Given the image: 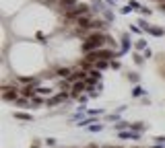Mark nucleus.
<instances>
[{"mask_svg":"<svg viewBox=\"0 0 165 148\" xmlns=\"http://www.w3.org/2000/svg\"><path fill=\"white\" fill-rule=\"evenodd\" d=\"M2 97H4L6 101H17V99H19V93H17V89L4 86V89H2Z\"/></svg>","mask_w":165,"mask_h":148,"instance_id":"obj_4","label":"nucleus"},{"mask_svg":"<svg viewBox=\"0 0 165 148\" xmlns=\"http://www.w3.org/2000/svg\"><path fill=\"white\" fill-rule=\"evenodd\" d=\"M70 74H72V72H70L68 68H60V70H56V76H62V78H64V80L68 78Z\"/></svg>","mask_w":165,"mask_h":148,"instance_id":"obj_11","label":"nucleus"},{"mask_svg":"<svg viewBox=\"0 0 165 148\" xmlns=\"http://www.w3.org/2000/svg\"><path fill=\"white\" fill-rule=\"evenodd\" d=\"M41 4H54V0H39Z\"/></svg>","mask_w":165,"mask_h":148,"instance_id":"obj_29","label":"nucleus"},{"mask_svg":"<svg viewBox=\"0 0 165 148\" xmlns=\"http://www.w3.org/2000/svg\"><path fill=\"white\" fill-rule=\"evenodd\" d=\"M128 6H130V8H132V10H134V8H138V10H140V8H142V6H140V4H138V2H136V0H130V2H128Z\"/></svg>","mask_w":165,"mask_h":148,"instance_id":"obj_20","label":"nucleus"},{"mask_svg":"<svg viewBox=\"0 0 165 148\" xmlns=\"http://www.w3.org/2000/svg\"><path fill=\"white\" fill-rule=\"evenodd\" d=\"M107 66H110L107 62H103V60H97L95 64H93V68H97V70H103V68H107Z\"/></svg>","mask_w":165,"mask_h":148,"instance_id":"obj_16","label":"nucleus"},{"mask_svg":"<svg viewBox=\"0 0 165 148\" xmlns=\"http://www.w3.org/2000/svg\"><path fill=\"white\" fill-rule=\"evenodd\" d=\"M134 60H136V64H142V56L136 54V56H134Z\"/></svg>","mask_w":165,"mask_h":148,"instance_id":"obj_28","label":"nucleus"},{"mask_svg":"<svg viewBox=\"0 0 165 148\" xmlns=\"http://www.w3.org/2000/svg\"><path fill=\"white\" fill-rule=\"evenodd\" d=\"M128 78L132 80V82H138V74H134V72H130L128 74Z\"/></svg>","mask_w":165,"mask_h":148,"instance_id":"obj_23","label":"nucleus"},{"mask_svg":"<svg viewBox=\"0 0 165 148\" xmlns=\"http://www.w3.org/2000/svg\"><path fill=\"white\" fill-rule=\"evenodd\" d=\"M128 45H130V37H128V35H124V37H122V49L118 52V56L126 54V52H128Z\"/></svg>","mask_w":165,"mask_h":148,"instance_id":"obj_9","label":"nucleus"},{"mask_svg":"<svg viewBox=\"0 0 165 148\" xmlns=\"http://www.w3.org/2000/svg\"><path fill=\"white\" fill-rule=\"evenodd\" d=\"M114 126H116L118 132H124L126 128H130V123H128V121H120V123H114Z\"/></svg>","mask_w":165,"mask_h":148,"instance_id":"obj_15","label":"nucleus"},{"mask_svg":"<svg viewBox=\"0 0 165 148\" xmlns=\"http://www.w3.org/2000/svg\"><path fill=\"white\" fill-rule=\"evenodd\" d=\"M107 41H110V39H107L103 33H91L89 37L83 41L80 49H83L85 54H91V52H97V49H101L105 43H107Z\"/></svg>","mask_w":165,"mask_h":148,"instance_id":"obj_1","label":"nucleus"},{"mask_svg":"<svg viewBox=\"0 0 165 148\" xmlns=\"http://www.w3.org/2000/svg\"><path fill=\"white\" fill-rule=\"evenodd\" d=\"M76 2H79V0H60L62 8H64L66 12H68V10H72V8H75V6H79V4H76Z\"/></svg>","mask_w":165,"mask_h":148,"instance_id":"obj_7","label":"nucleus"},{"mask_svg":"<svg viewBox=\"0 0 165 148\" xmlns=\"http://www.w3.org/2000/svg\"><path fill=\"white\" fill-rule=\"evenodd\" d=\"M89 123H93V119H85V121H80V123H76V126H89Z\"/></svg>","mask_w":165,"mask_h":148,"instance_id":"obj_27","label":"nucleus"},{"mask_svg":"<svg viewBox=\"0 0 165 148\" xmlns=\"http://www.w3.org/2000/svg\"><path fill=\"white\" fill-rule=\"evenodd\" d=\"M140 12H142V15H147V17H149V15H151V8H147V6H142V8H140Z\"/></svg>","mask_w":165,"mask_h":148,"instance_id":"obj_24","label":"nucleus"},{"mask_svg":"<svg viewBox=\"0 0 165 148\" xmlns=\"http://www.w3.org/2000/svg\"><path fill=\"white\" fill-rule=\"evenodd\" d=\"M107 148H110V146H107Z\"/></svg>","mask_w":165,"mask_h":148,"instance_id":"obj_34","label":"nucleus"},{"mask_svg":"<svg viewBox=\"0 0 165 148\" xmlns=\"http://www.w3.org/2000/svg\"><path fill=\"white\" fill-rule=\"evenodd\" d=\"M35 91H37L39 95H50V93H52V91H50V89H45V86H39V89H35Z\"/></svg>","mask_w":165,"mask_h":148,"instance_id":"obj_21","label":"nucleus"},{"mask_svg":"<svg viewBox=\"0 0 165 148\" xmlns=\"http://www.w3.org/2000/svg\"><path fill=\"white\" fill-rule=\"evenodd\" d=\"M155 148H165V146H163V144H155Z\"/></svg>","mask_w":165,"mask_h":148,"instance_id":"obj_30","label":"nucleus"},{"mask_svg":"<svg viewBox=\"0 0 165 148\" xmlns=\"http://www.w3.org/2000/svg\"><path fill=\"white\" fill-rule=\"evenodd\" d=\"M130 130H134V132H142V130H145V123H142V121L130 123Z\"/></svg>","mask_w":165,"mask_h":148,"instance_id":"obj_12","label":"nucleus"},{"mask_svg":"<svg viewBox=\"0 0 165 148\" xmlns=\"http://www.w3.org/2000/svg\"><path fill=\"white\" fill-rule=\"evenodd\" d=\"M136 49H142V52H145V49H147V41L138 39V41H136Z\"/></svg>","mask_w":165,"mask_h":148,"instance_id":"obj_18","label":"nucleus"},{"mask_svg":"<svg viewBox=\"0 0 165 148\" xmlns=\"http://www.w3.org/2000/svg\"><path fill=\"white\" fill-rule=\"evenodd\" d=\"M83 91H87V82H85V80H79V82L72 84V95H76V97H79Z\"/></svg>","mask_w":165,"mask_h":148,"instance_id":"obj_6","label":"nucleus"},{"mask_svg":"<svg viewBox=\"0 0 165 148\" xmlns=\"http://www.w3.org/2000/svg\"><path fill=\"white\" fill-rule=\"evenodd\" d=\"M155 140H157V144H165V136H157Z\"/></svg>","mask_w":165,"mask_h":148,"instance_id":"obj_25","label":"nucleus"},{"mask_svg":"<svg viewBox=\"0 0 165 148\" xmlns=\"http://www.w3.org/2000/svg\"><path fill=\"white\" fill-rule=\"evenodd\" d=\"M107 27V21H103V19H93V23L89 25V29H97L101 33V31Z\"/></svg>","mask_w":165,"mask_h":148,"instance_id":"obj_5","label":"nucleus"},{"mask_svg":"<svg viewBox=\"0 0 165 148\" xmlns=\"http://www.w3.org/2000/svg\"><path fill=\"white\" fill-rule=\"evenodd\" d=\"M91 132H101V130H103V123H95V126H91Z\"/></svg>","mask_w":165,"mask_h":148,"instance_id":"obj_19","label":"nucleus"},{"mask_svg":"<svg viewBox=\"0 0 165 148\" xmlns=\"http://www.w3.org/2000/svg\"><path fill=\"white\" fill-rule=\"evenodd\" d=\"M107 2H114V4H116V2H118V0H107Z\"/></svg>","mask_w":165,"mask_h":148,"instance_id":"obj_32","label":"nucleus"},{"mask_svg":"<svg viewBox=\"0 0 165 148\" xmlns=\"http://www.w3.org/2000/svg\"><path fill=\"white\" fill-rule=\"evenodd\" d=\"M136 25H140V29H142V31H147V29L151 27V25H147V21H142V19H140V21H138Z\"/></svg>","mask_w":165,"mask_h":148,"instance_id":"obj_22","label":"nucleus"},{"mask_svg":"<svg viewBox=\"0 0 165 148\" xmlns=\"http://www.w3.org/2000/svg\"><path fill=\"white\" fill-rule=\"evenodd\" d=\"M120 138H130V140H138L140 138V132H118Z\"/></svg>","mask_w":165,"mask_h":148,"instance_id":"obj_8","label":"nucleus"},{"mask_svg":"<svg viewBox=\"0 0 165 148\" xmlns=\"http://www.w3.org/2000/svg\"><path fill=\"white\" fill-rule=\"evenodd\" d=\"M130 10H132V8H130V6H128V4H126V6H122V12H124V15H128Z\"/></svg>","mask_w":165,"mask_h":148,"instance_id":"obj_26","label":"nucleus"},{"mask_svg":"<svg viewBox=\"0 0 165 148\" xmlns=\"http://www.w3.org/2000/svg\"><path fill=\"white\" fill-rule=\"evenodd\" d=\"M147 33L155 35V37H161V35H163V31H161V29H157V27H149V29H147Z\"/></svg>","mask_w":165,"mask_h":148,"instance_id":"obj_14","label":"nucleus"},{"mask_svg":"<svg viewBox=\"0 0 165 148\" xmlns=\"http://www.w3.org/2000/svg\"><path fill=\"white\" fill-rule=\"evenodd\" d=\"M35 93H37V91H35L33 86H25V89H21V95H23V97H29V99H35Z\"/></svg>","mask_w":165,"mask_h":148,"instance_id":"obj_10","label":"nucleus"},{"mask_svg":"<svg viewBox=\"0 0 165 148\" xmlns=\"http://www.w3.org/2000/svg\"><path fill=\"white\" fill-rule=\"evenodd\" d=\"M161 10H163V12H165V2H163V4H161Z\"/></svg>","mask_w":165,"mask_h":148,"instance_id":"obj_31","label":"nucleus"},{"mask_svg":"<svg viewBox=\"0 0 165 148\" xmlns=\"http://www.w3.org/2000/svg\"><path fill=\"white\" fill-rule=\"evenodd\" d=\"M155 2H161V4H163V2H165V0H155Z\"/></svg>","mask_w":165,"mask_h":148,"instance_id":"obj_33","label":"nucleus"},{"mask_svg":"<svg viewBox=\"0 0 165 148\" xmlns=\"http://www.w3.org/2000/svg\"><path fill=\"white\" fill-rule=\"evenodd\" d=\"M89 10H91V6H87V4H79V6H75L72 10H68V12H66V19H68V21H72V19L79 21L80 17L89 15Z\"/></svg>","mask_w":165,"mask_h":148,"instance_id":"obj_2","label":"nucleus"},{"mask_svg":"<svg viewBox=\"0 0 165 148\" xmlns=\"http://www.w3.org/2000/svg\"><path fill=\"white\" fill-rule=\"evenodd\" d=\"M15 117L17 119H23V121H31V119H33L29 113H15Z\"/></svg>","mask_w":165,"mask_h":148,"instance_id":"obj_17","label":"nucleus"},{"mask_svg":"<svg viewBox=\"0 0 165 148\" xmlns=\"http://www.w3.org/2000/svg\"><path fill=\"white\" fill-rule=\"evenodd\" d=\"M145 93H147V91L142 89V86H138V84H136L134 89H132V95H134V97H142V95H145Z\"/></svg>","mask_w":165,"mask_h":148,"instance_id":"obj_13","label":"nucleus"},{"mask_svg":"<svg viewBox=\"0 0 165 148\" xmlns=\"http://www.w3.org/2000/svg\"><path fill=\"white\" fill-rule=\"evenodd\" d=\"M66 99H68L66 93H58V95H54V97L45 99V105H48V107H54V105H58V103H64Z\"/></svg>","mask_w":165,"mask_h":148,"instance_id":"obj_3","label":"nucleus"}]
</instances>
